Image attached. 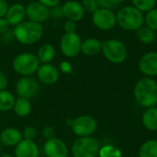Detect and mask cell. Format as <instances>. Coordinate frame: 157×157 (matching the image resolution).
<instances>
[{
    "label": "cell",
    "instance_id": "4316f807",
    "mask_svg": "<svg viewBox=\"0 0 157 157\" xmlns=\"http://www.w3.org/2000/svg\"><path fill=\"white\" fill-rule=\"evenodd\" d=\"M144 24L146 27L156 31L157 30V7H155L144 15Z\"/></svg>",
    "mask_w": 157,
    "mask_h": 157
},
{
    "label": "cell",
    "instance_id": "9a60e30c",
    "mask_svg": "<svg viewBox=\"0 0 157 157\" xmlns=\"http://www.w3.org/2000/svg\"><path fill=\"white\" fill-rule=\"evenodd\" d=\"M139 70L148 77L157 76V52H149L144 53L138 63Z\"/></svg>",
    "mask_w": 157,
    "mask_h": 157
},
{
    "label": "cell",
    "instance_id": "ffe728a7",
    "mask_svg": "<svg viewBox=\"0 0 157 157\" xmlns=\"http://www.w3.org/2000/svg\"><path fill=\"white\" fill-rule=\"evenodd\" d=\"M36 55L40 64L51 63L56 56V49L51 43H43L39 47Z\"/></svg>",
    "mask_w": 157,
    "mask_h": 157
},
{
    "label": "cell",
    "instance_id": "74e56055",
    "mask_svg": "<svg viewBox=\"0 0 157 157\" xmlns=\"http://www.w3.org/2000/svg\"><path fill=\"white\" fill-rule=\"evenodd\" d=\"M9 7L7 0H0V17H5Z\"/></svg>",
    "mask_w": 157,
    "mask_h": 157
},
{
    "label": "cell",
    "instance_id": "e575fe53",
    "mask_svg": "<svg viewBox=\"0 0 157 157\" xmlns=\"http://www.w3.org/2000/svg\"><path fill=\"white\" fill-rule=\"evenodd\" d=\"M55 135V131L52 127L51 126H46L43 128L42 130V136L46 139V140H49V139H52Z\"/></svg>",
    "mask_w": 157,
    "mask_h": 157
},
{
    "label": "cell",
    "instance_id": "ab89813d",
    "mask_svg": "<svg viewBox=\"0 0 157 157\" xmlns=\"http://www.w3.org/2000/svg\"><path fill=\"white\" fill-rule=\"evenodd\" d=\"M1 40H4L5 41H11L12 40H15V37H14V33H13V30H8L7 32H6L5 34H3L1 36Z\"/></svg>",
    "mask_w": 157,
    "mask_h": 157
},
{
    "label": "cell",
    "instance_id": "8992f818",
    "mask_svg": "<svg viewBox=\"0 0 157 157\" xmlns=\"http://www.w3.org/2000/svg\"><path fill=\"white\" fill-rule=\"evenodd\" d=\"M100 150L99 142L92 137H78L72 144L73 157H97Z\"/></svg>",
    "mask_w": 157,
    "mask_h": 157
},
{
    "label": "cell",
    "instance_id": "ee69618b",
    "mask_svg": "<svg viewBox=\"0 0 157 157\" xmlns=\"http://www.w3.org/2000/svg\"><path fill=\"white\" fill-rule=\"evenodd\" d=\"M1 41H2V40H1V36H0V43H1Z\"/></svg>",
    "mask_w": 157,
    "mask_h": 157
},
{
    "label": "cell",
    "instance_id": "52a82bcc",
    "mask_svg": "<svg viewBox=\"0 0 157 157\" xmlns=\"http://www.w3.org/2000/svg\"><path fill=\"white\" fill-rule=\"evenodd\" d=\"M82 39L77 32L65 33L60 40V50L67 58H74L81 52Z\"/></svg>",
    "mask_w": 157,
    "mask_h": 157
},
{
    "label": "cell",
    "instance_id": "1f68e13d",
    "mask_svg": "<svg viewBox=\"0 0 157 157\" xmlns=\"http://www.w3.org/2000/svg\"><path fill=\"white\" fill-rule=\"evenodd\" d=\"M36 135H37V131L35 127L33 126H27L22 132L23 139H26V140L34 141V139L36 138Z\"/></svg>",
    "mask_w": 157,
    "mask_h": 157
},
{
    "label": "cell",
    "instance_id": "d590c367",
    "mask_svg": "<svg viewBox=\"0 0 157 157\" xmlns=\"http://www.w3.org/2000/svg\"><path fill=\"white\" fill-rule=\"evenodd\" d=\"M10 29V25L6 17H0V36L5 34Z\"/></svg>",
    "mask_w": 157,
    "mask_h": 157
},
{
    "label": "cell",
    "instance_id": "5bb4252c",
    "mask_svg": "<svg viewBox=\"0 0 157 157\" xmlns=\"http://www.w3.org/2000/svg\"><path fill=\"white\" fill-rule=\"evenodd\" d=\"M62 6L63 17L67 20H72L77 23L78 21H81L86 15L85 9L79 1L68 0Z\"/></svg>",
    "mask_w": 157,
    "mask_h": 157
},
{
    "label": "cell",
    "instance_id": "4fadbf2b",
    "mask_svg": "<svg viewBox=\"0 0 157 157\" xmlns=\"http://www.w3.org/2000/svg\"><path fill=\"white\" fill-rule=\"evenodd\" d=\"M43 153L46 157H68L69 149L62 139L53 137L46 140L43 145Z\"/></svg>",
    "mask_w": 157,
    "mask_h": 157
},
{
    "label": "cell",
    "instance_id": "8fae6325",
    "mask_svg": "<svg viewBox=\"0 0 157 157\" xmlns=\"http://www.w3.org/2000/svg\"><path fill=\"white\" fill-rule=\"evenodd\" d=\"M50 17L49 8L38 1H33L26 6V18L28 20L42 24Z\"/></svg>",
    "mask_w": 157,
    "mask_h": 157
},
{
    "label": "cell",
    "instance_id": "7c38bea8",
    "mask_svg": "<svg viewBox=\"0 0 157 157\" xmlns=\"http://www.w3.org/2000/svg\"><path fill=\"white\" fill-rule=\"evenodd\" d=\"M38 81L44 86H52L57 83L60 77L59 69L51 63H41L37 71Z\"/></svg>",
    "mask_w": 157,
    "mask_h": 157
},
{
    "label": "cell",
    "instance_id": "e0dca14e",
    "mask_svg": "<svg viewBox=\"0 0 157 157\" xmlns=\"http://www.w3.org/2000/svg\"><path fill=\"white\" fill-rule=\"evenodd\" d=\"M15 157H39L40 149L37 144L31 140L22 139L16 146L14 150Z\"/></svg>",
    "mask_w": 157,
    "mask_h": 157
},
{
    "label": "cell",
    "instance_id": "836d02e7",
    "mask_svg": "<svg viewBox=\"0 0 157 157\" xmlns=\"http://www.w3.org/2000/svg\"><path fill=\"white\" fill-rule=\"evenodd\" d=\"M63 29L65 33H73L76 32L77 29V23L72 20H65L63 23Z\"/></svg>",
    "mask_w": 157,
    "mask_h": 157
},
{
    "label": "cell",
    "instance_id": "9c48e42d",
    "mask_svg": "<svg viewBox=\"0 0 157 157\" xmlns=\"http://www.w3.org/2000/svg\"><path fill=\"white\" fill-rule=\"evenodd\" d=\"M93 25L99 30L109 31L114 29L117 25L116 13L113 10L99 7L92 14L91 17Z\"/></svg>",
    "mask_w": 157,
    "mask_h": 157
},
{
    "label": "cell",
    "instance_id": "d4e9b609",
    "mask_svg": "<svg viewBox=\"0 0 157 157\" xmlns=\"http://www.w3.org/2000/svg\"><path fill=\"white\" fill-rule=\"evenodd\" d=\"M139 157H157V141L149 140L139 149Z\"/></svg>",
    "mask_w": 157,
    "mask_h": 157
},
{
    "label": "cell",
    "instance_id": "60d3db41",
    "mask_svg": "<svg viewBox=\"0 0 157 157\" xmlns=\"http://www.w3.org/2000/svg\"><path fill=\"white\" fill-rule=\"evenodd\" d=\"M72 122H73V120H67V121H65V124H66L67 126L71 127V125H72Z\"/></svg>",
    "mask_w": 157,
    "mask_h": 157
},
{
    "label": "cell",
    "instance_id": "8d00e7d4",
    "mask_svg": "<svg viewBox=\"0 0 157 157\" xmlns=\"http://www.w3.org/2000/svg\"><path fill=\"white\" fill-rule=\"evenodd\" d=\"M7 86H8V77L4 72L0 71V91L6 89Z\"/></svg>",
    "mask_w": 157,
    "mask_h": 157
},
{
    "label": "cell",
    "instance_id": "83f0119b",
    "mask_svg": "<svg viewBox=\"0 0 157 157\" xmlns=\"http://www.w3.org/2000/svg\"><path fill=\"white\" fill-rule=\"evenodd\" d=\"M99 157H121V152L113 145H105L100 147Z\"/></svg>",
    "mask_w": 157,
    "mask_h": 157
},
{
    "label": "cell",
    "instance_id": "ba28073f",
    "mask_svg": "<svg viewBox=\"0 0 157 157\" xmlns=\"http://www.w3.org/2000/svg\"><path fill=\"white\" fill-rule=\"evenodd\" d=\"M70 128L73 133L77 137H88L97 131L98 122L89 115H82L73 120Z\"/></svg>",
    "mask_w": 157,
    "mask_h": 157
},
{
    "label": "cell",
    "instance_id": "484cf974",
    "mask_svg": "<svg viewBox=\"0 0 157 157\" xmlns=\"http://www.w3.org/2000/svg\"><path fill=\"white\" fill-rule=\"evenodd\" d=\"M132 3L143 13H146L156 6V0H132Z\"/></svg>",
    "mask_w": 157,
    "mask_h": 157
},
{
    "label": "cell",
    "instance_id": "f6af8a7d",
    "mask_svg": "<svg viewBox=\"0 0 157 157\" xmlns=\"http://www.w3.org/2000/svg\"><path fill=\"white\" fill-rule=\"evenodd\" d=\"M156 7H157V0H156Z\"/></svg>",
    "mask_w": 157,
    "mask_h": 157
},
{
    "label": "cell",
    "instance_id": "d6986e66",
    "mask_svg": "<svg viewBox=\"0 0 157 157\" xmlns=\"http://www.w3.org/2000/svg\"><path fill=\"white\" fill-rule=\"evenodd\" d=\"M102 49V41L97 38H88L82 41L81 52L86 56L98 54Z\"/></svg>",
    "mask_w": 157,
    "mask_h": 157
},
{
    "label": "cell",
    "instance_id": "d6a6232c",
    "mask_svg": "<svg viewBox=\"0 0 157 157\" xmlns=\"http://www.w3.org/2000/svg\"><path fill=\"white\" fill-rule=\"evenodd\" d=\"M58 69H59L60 72H62L64 75H69V74H71L73 72V67H72L71 63L66 61V60H63L59 63V68Z\"/></svg>",
    "mask_w": 157,
    "mask_h": 157
},
{
    "label": "cell",
    "instance_id": "2e32d148",
    "mask_svg": "<svg viewBox=\"0 0 157 157\" xmlns=\"http://www.w3.org/2000/svg\"><path fill=\"white\" fill-rule=\"evenodd\" d=\"M6 19L10 27H16L24 20H26V6L19 2H16L9 6L6 14Z\"/></svg>",
    "mask_w": 157,
    "mask_h": 157
},
{
    "label": "cell",
    "instance_id": "f35d334b",
    "mask_svg": "<svg viewBox=\"0 0 157 157\" xmlns=\"http://www.w3.org/2000/svg\"><path fill=\"white\" fill-rule=\"evenodd\" d=\"M37 1L48 8H51V7L57 6V5H60V2H61V0H37Z\"/></svg>",
    "mask_w": 157,
    "mask_h": 157
},
{
    "label": "cell",
    "instance_id": "3957f363",
    "mask_svg": "<svg viewBox=\"0 0 157 157\" xmlns=\"http://www.w3.org/2000/svg\"><path fill=\"white\" fill-rule=\"evenodd\" d=\"M117 25L122 29L128 31H136L144 23V13L137 9L135 6H124L119 8L116 13Z\"/></svg>",
    "mask_w": 157,
    "mask_h": 157
},
{
    "label": "cell",
    "instance_id": "7402d4cb",
    "mask_svg": "<svg viewBox=\"0 0 157 157\" xmlns=\"http://www.w3.org/2000/svg\"><path fill=\"white\" fill-rule=\"evenodd\" d=\"M13 110L15 114L18 117L25 118L29 116L31 112V103L29 99L18 97L17 98H16Z\"/></svg>",
    "mask_w": 157,
    "mask_h": 157
},
{
    "label": "cell",
    "instance_id": "f546056e",
    "mask_svg": "<svg viewBox=\"0 0 157 157\" xmlns=\"http://www.w3.org/2000/svg\"><path fill=\"white\" fill-rule=\"evenodd\" d=\"M81 4L85 9V12L89 13L91 15L99 8L98 3L97 0H82Z\"/></svg>",
    "mask_w": 157,
    "mask_h": 157
},
{
    "label": "cell",
    "instance_id": "5b68a950",
    "mask_svg": "<svg viewBox=\"0 0 157 157\" xmlns=\"http://www.w3.org/2000/svg\"><path fill=\"white\" fill-rule=\"evenodd\" d=\"M101 52L109 62L115 64L122 63L128 57L126 45L117 39H109L102 41Z\"/></svg>",
    "mask_w": 157,
    "mask_h": 157
},
{
    "label": "cell",
    "instance_id": "44dd1931",
    "mask_svg": "<svg viewBox=\"0 0 157 157\" xmlns=\"http://www.w3.org/2000/svg\"><path fill=\"white\" fill-rule=\"evenodd\" d=\"M142 121L146 130L150 132L157 131V108H148L143 114Z\"/></svg>",
    "mask_w": 157,
    "mask_h": 157
},
{
    "label": "cell",
    "instance_id": "cb8c5ba5",
    "mask_svg": "<svg viewBox=\"0 0 157 157\" xmlns=\"http://www.w3.org/2000/svg\"><path fill=\"white\" fill-rule=\"evenodd\" d=\"M136 37L144 44H151L155 40L156 34L155 31L146 27L145 25L142 26L139 29L136 30Z\"/></svg>",
    "mask_w": 157,
    "mask_h": 157
},
{
    "label": "cell",
    "instance_id": "277c9868",
    "mask_svg": "<svg viewBox=\"0 0 157 157\" xmlns=\"http://www.w3.org/2000/svg\"><path fill=\"white\" fill-rule=\"evenodd\" d=\"M40 63L35 53L29 52H20L15 56L12 68L15 73L21 76H31L37 73Z\"/></svg>",
    "mask_w": 157,
    "mask_h": 157
},
{
    "label": "cell",
    "instance_id": "7a4b0ae2",
    "mask_svg": "<svg viewBox=\"0 0 157 157\" xmlns=\"http://www.w3.org/2000/svg\"><path fill=\"white\" fill-rule=\"evenodd\" d=\"M15 40L22 45H33L40 41L44 34L42 24L30 20H24L13 28Z\"/></svg>",
    "mask_w": 157,
    "mask_h": 157
},
{
    "label": "cell",
    "instance_id": "603a6c76",
    "mask_svg": "<svg viewBox=\"0 0 157 157\" xmlns=\"http://www.w3.org/2000/svg\"><path fill=\"white\" fill-rule=\"evenodd\" d=\"M16 98L14 94L7 89L0 91V112H7L13 109Z\"/></svg>",
    "mask_w": 157,
    "mask_h": 157
},
{
    "label": "cell",
    "instance_id": "30bf717a",
    "mask_svg": "<svg viewBox=\"0 0 157 157\" xmlns=\"http://www.w3.org/2000/svg\"><path fill=\"white\" fill-rule=\"evenodd\" d=\"M40 82L31 76H21L16 84V92L19 98H34L40 92Z\"/></svg>",
    "mask_w": 157,
    "mask_h": 157
},
{
    "label": "cell",
    "instance_id": "7bdbcfd3",
    "mask_svg": "<svg viewBox=\"0 0 157 157\" xmlns=\"http://www.w3.org/2000/svg\"><path fill=\"white\" fill-rule=\"evenodd\" d=\"M1 148H2V144H1V142H0V151H1Z\"/></svg>",
    "mask_w": 157,
    "mask_h": 157
},
{
    "label": "cell",
    "instance_id": "b9f144b4",
    "mask_svg": "<svg viewBox=\"0 0 157 157\" xmlns=\"http://www.w3.org/2000/svg\"><path fill=\"white\" fill-rule=\"evenodd\" d=\"M0 157H15L14 155H10V154H3V155H1Z\"/></svg>",
    "mask_w": 157,
    "mask_h": 157
},
{
    "label": "cell",
    "instance_id": "bcb514c9",
    "mask_svg": "<svg viewBox=\"0 0 157 157\" xmlns=\"http://www.w3.org/2000/svg\"><path fill=\"white\" fill-rule=\"evenodd\" d=\"M156 84H157V80H156Z\"/></svg>",
    "mask_w": 157,
    "mask_h": 157
},
{
    "label": "cell",
    "instance_id": "4dcf8cb0",
    "mask_svg": "<svg viewBox=\"0 0 157 157\" xmlns=\"http://www.w3.org/2000/svg\"><path fill=\"white\" fill-rule=\"evenodd\" d=\"M49 14L50 17L55 19H61L63 17V6L57 5L51 8H49Z\"/></svg>",
    "mask_w": 157,
    "mask_h": 157
},
{
    "label": "cell",
    "instance_id": "ac0fdd59",
    "mask_svg": "<svg viewBox=\"0 0 157 157\" xmlns=\"http://www.w3.org/2000/svg\"><path fill=\"white\" fill-rule=\"evenodd\" d=\"M22 139V132L14 127H7L0 133V142L6 147H15Z\"/></svg>",
    "mask_w": 157,
    "mask_h": 157
},
{
    "label": "cell",
    "instance_id": "f1b7e54d",
    "mask_svg": "<svg viewBox=\"0 0 157 157\" xmlns=\"http://www.w3.org/2000/svg\"><path fill=\"white\" fill-rule=\"evenodd\" d=\"M97 1L98 3L99 7L108 8L111 10H114L119 6H121V5L123 2V0H97Z\"/></svg>",
    "mask_w": 157,
    "mask_h": 157
},
{
    "label": "cell",
    "instance_id": "6da1fadb",
    "mask_svg": "<svg viewBox=\"0 0 157 157\" xmlns=\"http://www.w3.org/2000/svg\"><path fill=\"white\" fill-rule=\"evenodd\" d=\"M135 101L144 108H152L157 104V84L153 77H143L136 83L133 90Z\"/></svg>",
    "mask_w": 157,
    "mask_h": 157
}]
</instances>
